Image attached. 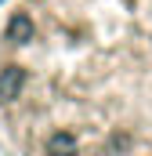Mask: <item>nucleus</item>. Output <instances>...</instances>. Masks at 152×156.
Instances as JSON below:
<instances>
[{
	"mask_svg": "<svg viewBox=\"0 0 152 156\" xmlns=\"http://www.w3.org/2000/svg\"><path fill=\"white\" fill-rule=\"evenodd\" d=\"M109 145H112L116 153H127V149H130V138H127V134H112V142H109Z\"/></svg>",
	"mask_w": 152,
	"mask_h": 156,
	"instance_id": "4",
	"label": "nucleus"
},
{
	"mask_svg": "<svg viewBox=\"0 0 152 156\" xmlns=\"http://www.w3.org/2000/svg\"><path fill=\"white\" fill-rule=\"evenodd\" d=\"M47 153L51 156H73L76 153V138L69 131H54V134L47 138Z\"/></svg>",
	"mask_w": 152,
	"mask_h": 156,
	"instance_id": "3",
	"label": "nucleus"
},
{
	"mask_svg": "<svg viewBox=\"0 0 152 156\" xmlns=\"http://www.w3.org/2000/svg\"><path fill=\"white\" fill-rule=\"evenodd\" d=\"M7 40L29 44V40H33V18H29V15H11V22H7Z\"/></svg>",
	"mask_w": 152,
	"mask_h": 156,
	"instance_id": "2",
	"label": "nucleus"
},
{
	"mask_svg": "<svg viewBox=\"0 0 152 156\" xmlns=\"http://www.w3.org/2000/svg\"><path fill=\"white\" fill-rule=\"evenodd\" d=\"M22 87H26V69L22 66H7L4 73H0V98H18L22 94Z\"/></svg>",
	"mask_w": 152,
	"mask_h": 156,
	"instance_id": "1",
	"label": "nucleus"
}]
</instances>
